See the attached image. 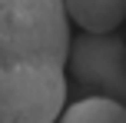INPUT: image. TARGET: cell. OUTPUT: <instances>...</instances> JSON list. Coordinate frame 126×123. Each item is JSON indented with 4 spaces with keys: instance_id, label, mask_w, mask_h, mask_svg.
<instances>
[{
    "instance_id": "obj_2",
    "label": "cell",
    "mask_w": 126,
    "mask_h": 123,
    "mask_svg": "<svg viewBox=\"0 0 126 123\" xmlns=\"http://www.w3.org/2000/svg\"><path fill=\"white\" fill-rule=\"evenodd\" d=\"M63 73L80 97H106L126 106V43L116 33L70 37Z\"/></svg>"
},
{
    "instance_id": "obj_3",
    "label": "cell",
    "mask_w": 126,
    "mask_h": 123,
    "mask_svg": "<svg viewBox=\"0 0 126 123\" xmlns=\"http://www.w3.org/2000/svg\"><path fill=\"white\" fill-rule=\"evenodd\" d=\"M63 13L80 33H113L126 20V0H63Z\"/></svg>"
},
{
    "instance_id": "obj_4",
    "label": "cell",
    "mask_w": 126,
    "mask_h": 123,
    "mask_svg": "<svg viewBox=\"0 0 126 123\" xmlns=\"http://www.w3.org/2000/svg\"><path fill=\"white\" fill-rule=\"evenodd\" d=\"M53 123H126V106L106 97H76Z\"/></svg>"
},
{
    "instance_id": "obj_1",
    "label": "cell",
    "mask_w": 126,
    "mask_h": 123,
    "mask_svg": "<svg viewBox=\"0 0 126 123\" xmlns=\"http://www.w3.org/2000/svg\"><path fill=\"white\" fill-rule=\"evenodd\" d=\"M70 20L63 0H0V123H53L66 106Z\"/></svg>"
}]
</instances>
